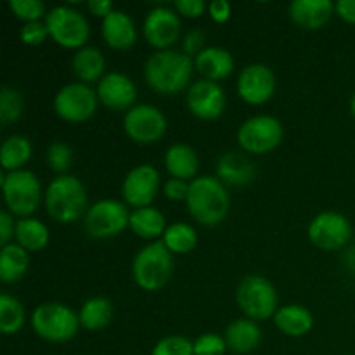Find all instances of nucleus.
Segmentation results:
<instances>
[{
	"label": "nucleus",
	"mask_w": 355,
	"mask_h": 355,
	"mask_svg": "<svg viewBox=\"0 0 355 355\" xmlns=\"http://www.w3.org/2000/svg\"><path fill=\"white\" fill-rule=\"evenodd\" d=\"M194 59L180 51H156L144 64V80L149 89L165 96H175L189 89Z\"/></svg>",
	"instance_id": "f257e3e1"
},
{
	"label": "nucleus",
	"mask_w": 355,
	"mask_h": 355,
	"mask_svg": "<svg viewBox=\"0 0 355 355\" xmlns=\"http://www.w3.org/2000/svg\"><path fill=\"white\" fill-rule=\"evenodd\" d=\"M186 207L198 224L215 227L225 220L231 208L227 186H224L217 175L196 177L189 184Z\"/></svg>",
	"instance_id": "f03ea898"
},
{
	"label": "nucleus",
	"mask_w": 355,
	"mask_h": 355,
	"mask_svg": "<svg viewBox=\"0 0 355 355\" xmlns=\"http://www.w3.org/2000/svg\"><path fill=\"white\" fill-rule=\"evenodd\" d=\"M49 217L59 224H73L85 217L89 210L87 189L78 177L66 173L51 180L44 193Z\"/></svg>",
	"instance_id": "7ed1b4c3"
},
{
	"label": "nucleus",
	"mask_w": 355,
	"mask_h": 355,
	"mask_svg": "<svg viewBox=\"0 0 355 355\" xmlns=\"http://www.w3.org/2000/svg\"><path fill=\"white\" fill-rule=\"evenodd\" d=\"M173 274V257L163 241L148 243L132 260L134 283L144 291H159Z\"/></svg>",
	"instance_id": "20e7f679"
},
{
	"label": "nucleus",
	"mask_w": 355,
	"mask_h": 355,
	"mask_svg": "<svg viewBox=\"0 0 355 355\" xmlns=\"http://www.w3.org/2000/svg\"><path fill=\"white\" fill-rule=\"evenodd\" d=\"M0 186H2L6 210L10 211L14 217H31L40 207L42 184L31 170L2 172Z\"/></svg>",
	"instance_id": "39448f33"
},
{
	"label": "nucleus",
	"mask_w": 355,
	"mask_h": 355,
	"mask_svg": "<svg viewBox=\"0 0 355 355\" xmlns=\"http://www.w3.org/2000/svg\"><path fill=\"white\" fill-rule=\"evenodd\" d=\"M31 328L42 340L64 343L76 336L80 326L78 314L59 302H45L31 312Z\"/></svg>",
	"instance_id": "423d86ee"
},
{
	"label": "nucleus",
	"mask_w": 355,
	"mask_h": 355,
	"mask_svg": "<svg viewBox=\"0 0 355 355\" xmlns=\"http://www.w3.org/2000/svg\"><path fill=\"white\" fill-rule=\"evenodd\" d=\"M277 291L267 277L252 274L243 277L236 288V304L245 318L252 321H267L277 312Z\"/></svg>",
	"instance_id": "0eeeda50"
},
{
	"label": "nucleus",
	"mask_w": 355,
	"mask_h": 355,
	"mask_svg": "<svg viewBox=\"0 0 355 355\" xmlns=\"http://www.w3.org/2000/svg\"><path fill=\"white\" fill-rule=\"evenodd\" d=\"M284 137L283 123L270 114H255L239 125L238 146L246 155H269L279 148Z\"/></svg>",
	"instance_id": "6e6552de"
},
{
	"label": "nucleus",
	"mask_w": 355,
	"mask_h": 355,
	"mask_svg": "<svg viewBox=\"0 0 355 355\" xmlns=\"http://www.w3.org/2000/svg\"><path fill=\"white\" fill-rule=\"evenodd\" d=\"M45 26L49 30V37L62 49L78 51L89 42V21L80 10L69 6L52 7L45 16Z\"/></svg>",
	"instance_id": "1a4fd4ad"
},
{
	"label": "nucleus",
	"mask_w": 355,
	"mask_h": 355,
	"mask_svg": "<svg viewBox=\"0 0 355 355\" xmlns=\"http://www.w3.org/2000/svg\"><path fill=\"white\" fill-rule=\"evenodd\" d=\"M130 211L123 201L99 200L83 217V229L94 239H111L128 229Z\"/></svg>",
	"instance_id": "9d476101"
},
{
	"label": "nucleus",
	"mask_w": 355,
	"mask_h": 355,
	"mask_svg": "<svg viewBox=\"0 0 355 355\" xmlns=\"http://www.w3.org/2000/svg\"><path fill=\"white\" fill-rule=\"evenodd\" d=\"M352 224L340 211H321L311 220L307 236L315 248L322 252H338L350 243Z\"/></svg>",
	"instance_id": "9b49d317"
},
{
	"label": "nucleus",
	"mask_w": 355,
	"mask_h": 355,
	"mask_svg": "<svg viewBox=\"0 0 355 355\" xmlns=\"http://www.w3.org/2000/svg\"><path fill=\"white\" fill-rule=\"evenodd\" d=\"M99 99L96 89L82 82L61 87L54 97V111L61 120L82 123L96 114Z\"/></svg>",
	"instance_id": "f8f14e48"
},
{
	"label": "nucleus",
	"mask_w": 355,
	"mask_h": 355,
	"mask_svg": "<svg viewBox=\"0 0 355 355\" xmlns=\"http://www.w3.org/2000/svg\"><path fill=\"white\" fill-rule=\"evenodd\" d=\"M168 121L153 104H135L123 116V130L137 144H155L166 134Z\"/></svg>",
	"instance_id": "ddd939ff"
},
{
	"label": "nucleus",
	"mask_w": 355,
	"mask_h": 355,
	"mask_svg": "<svg viewBox=\"0 0 355 355\" xmlns=\"http://www.w3.org/2000/svg\"><path fill=\"white\" fill-rule=\"evenodd\" d=\"M182 33V21L175 9L166 6L153 7L142 23L146 42L156 51H168L179 42Z\"/></svg>",
	"instance_id": "4468645a"
},
{
	"label": "nucleus",
	"mask_w": 355,
	"mask_h": 355,
	"mask_svg": "<svg viewBox=\"0 0 355 355\" xmlns=\"http://www.w3.org/2000/svg\"><path fill=\"white\" fill-rule=\"evenodd\" d=\"M162 187L159 172L149 163H141L127 172L121 182V196L127 207L144 208L153 207V201L158 196Z\"/></svg>",
	"instance_id": "2eb2a0df"
},
{
	"label": "nucleus",
	"mask_w": 355,
	"mask_h": 355,
	"mask_svg": "<svg viewBox=\"0 0 355 355\" xmlns=\"http://www.w3.org/2000/svg\"><path fill=\"white\" fill-rule=\"evenodd\" d=\"M277 89V80L272 69L262 62H253L239 71L236 90L241 101L250 106H262L269 103Z\"/></svg>",
	"instance_id": "dca6fc26"
},
{
	"label": "nucleus",
	"mask_w": 355,
	"mask_h": 355,
	"mask_svg": "<svg viewBox=\"0 0 355 355\" xmlns=\"http://www.w3.org/2000/svg\"><path fill=\"white\" fill-rule=\"evenodd\" d=\"M224 89L220 83L210 82V80H196L189 85L186 92V106L193 116L200 120H217L225 111Z\"/></svg>",
	"instance_id": "f3484780"
},
{
	"label": "nucleus",
	"mask_w": 355,
	"mask_h": 355,
	"mask_svg": "<svg viewBox=\"0 0 355 355\" xmlns=\"http://www.w3.org/2000/svg\"><path fill=\"white\" fill-rule=\"evenodd\" d=\"M97 99L111 111H125L135 106L137 87L134 80L120 71H110L99 80L96 87Z\"/></svg>",
	"instance_id": "a211bd4d"
},
{
	"label": "nucleus",
	"mask_w": 355,
	"mask_h": 355,
	"mask_svg": "<svg viewBox=\"0 0 355 355\" xmlns=\"http://www.w3.org/2000/svg\"><path fill=\"white\" fill-rule=\"evenodd\" d=\"M335 14L331 0H293L288 6V16L302 30L315 31L329 23Z\"/></svg>",
	"instance_id": "6ab92c4d"
},
{
	"label": "nucleus",
	"mask_w": 355,
	"mask_h": 355,
	"mask_svg": "<svg viewBox=\"0 0 355 355\" xmlns=\"http://www.w3.org/2000/svg\"><path fill=\"white\" fill-rule=\"evenodd\" d=\"M101 35L111 49L127 51V49L134 47L135 42H137V26H135L130 14L114 9L101 23Z\"/></svg>",
	"instance_id": "aec40b11"
},
{
	"label": "nucleus",
	"mask_w": 355,
	"mask_h": 355,
	"mask_svg": "<svg viewBox=\"0 0 355 355\" xmlns=\"http://www.w3.org/2000/svg\"><path fill=\"white\" fill-rule=\"evenodd\" d=\"M255 165L246 153L227 151L217 159V179L224 186L245 187L255 179Z\"/></svg>",
	"instance_id": "412c9836"
},
{
	"label": "nucleus",
	"mask_w": 355,
	"mask_h": 355,
	"mask_svg": "<svg viewBox=\"0 0 355 355\" xmlns=\"http://www.w3.org/2000/svg\"><path fill=\"white\" fill-rule=\"evenodd\" d=\"M194 68L205 80L210 82H222L234 71V58L227 49L210 45L203 52L194 58Z\"/></svg>",
	"instance_id": "4be33fe9"
},
{
	"label": "nucleus",
	"mask_w": 355,
	"mask_h": 355,
	"mask_svg": "<svg viewBox=\"0 0 355 355\" xmlns=\"http://www.w3.org/2000/svg\"><path fill=\"white\" fill-rule=\"evenodd\" d=\"M163 163H165V168L170 177L187 180V182L196 179L198 170H200V158H198L196 149L191 148L189 144H182V142L172 144L166 149Z\"/></svg>",
	"instance_id": "5701e85b"
},
{
	"label": "nucleus",
	"mask_w": 355,
	"mask_h": 355,
	"mask_svg": "<svg viewBox=\"0 0 355 355\" xmlns=\"http://www.w3.org/2000/svg\"><path fill=\"white\" fill-rule=\"evenodd\" d=\"M227 349L234 354H250L262 343V329L248 318L234 319L224 331Z\"/></svg>",
	"instance_id": "b1692460"
},
{
	"label": "nucleus",
	"mask_w": 355,
	"mask_h": 355,
	"mask_svg": "<svg viewBox=\"0 0 355 355\" xmlns=\"http://www.w3.org/2000/svg\"><path fill=\"white\" fill-rule=\"evenodd\" d=\"M274 324L283 335L291 336V338H300L311 333L314 328V315L304 305L290 304L277 309L272 318Z\"/></svg>",
	"instance_id": "393cba45"
},
{
	"label": "nucleus",
	"mask_w": 355,
	"mask_h": 355,
	"mask_svg": "<svg viewBox=\"0 0 355 355\" xmlns=\"http://www.w3.org/2000/svg\"><path fill=\"white\" fill-rule=\"evenodd\" d=\"M166 227V218L158 208L155 207H144L135 208L130 211V220H128V229L146 241H159L163 238Z\"/></svg>",
	"instance_id": "a878e982"
},
{
	"label": "nucleus",
	"mask_w": 355,
	"mask_h": 355,
	"mask_svg": "<svg viewBox=\"0 0 355 355\" xmlns=\"http://www.w3.org/2000/svg\"><path fill=\"white\" fill-rule=\"evenodd\" d=\"M71 69L78 82L82 83H99V80L106 75V59L97 47L78 49L71 58Z\"/></svg>",
	"instance_id": "bb28decb"
},
{
	"label": "nucleus",
	"mask_w": 355,
	"mask_h": 355,
	"mask_svg": "<svg viewBox=\"0 0 355 355\" xmlns=\"http://www.w3.org/2000/svg\"><path fill=\"white\" fill-rule=\"evenodd\" d=\"M30 269V253L17 243L2 246L0 250V281L3 284L17 283Z\"/></svg>",
	"instance_id": "cd10ccee"
},
{
	"label": "nucleus",
	"mask_w": 355,
	"mask_h": 355,
	"mask_svg": "<svg viewBox=\"0 0 355 355\" xmlns=\"http://www.w3.org/2000/svg\"><path fill=\"white\" fill-rule=\"evenodd\" d=\"M14 239H16L14 243H17V245H19L21 248L26 250L28 253L42 252V250L49 245L51 232H49L47 225L42 220H38V218H17Z\"/></svg>",
	"instance_id": "c85d7f7f"
},
{
	"label": "nucleus",
	"mask_w": 355,
	"mask_h": 355,
	"mask_svg": "<svg viewBox=\"0 0 355 355\" xmlns=\"http://www.w3.org/2000/svg\"><path fill=\"white\" fill-rule=\"evenodd\" d=\"M33 146L24 135H10L0 146V163L2 172H17L24 170V165L31 159Z\"/></svg>",
	"instance_id": "c756f323"
},
{
	"label": "nucleus",
	"mask_w": 355,
	"mask_h": 355,
	"mask_svg": "<svg viewBox=\"0 0 355 355\" xmlns=\"http://www.w3.org/2000/svg\"><path fill=\"white\" fill-rule=\"evenodd\" d=\"M80 326L87 331H99L110 326L113 319V304L104 297H92L82 304L78 311Z\"/></svg>",
	"instance_id": "7c9ffc66"
},
{
	"label": "nucleus",
	"mask_w": 355,
	"mask_h": 355,
	"mask_svg": "<svg viewBox=\"0 0 355 355\" xmlns=\"http://www.w3.org/2000/svg\"><path fill=\"white\" fill-rule=\"evenodd\" d=\"M162 241L172 255H187L196 248L198 232L191 224L173 222V224H168Z\"/></svg>",
	"instance_id": "2f4dec72"
},
{
	"label": "nucleus",
	"mask_w": 355,
	"mask_h": 355,
	"mask_svg": "<svg viewBox=\"0 0 355 355\" xmlns=\"http://www.w3.org/2000/svg\"><path fill=\"white\" fill-rule=\"evenodd\" d=\"M26 322L23 304L12 295H0V331L2 335H16Z\"/></svg>",
	"instance_id": "473e14b6"
},
{
	"label": "nucleus",
	"mask_w": 355,
	"mask_h": 355,
	"mask_svg": "<svg viewBox=\"0 0 355 355\" xmlns=\"http://www.w3.org/2000/svg\"><path fill=\"white\" fill-rule=\"evenodd\" d=\"M24 110V101L21 92L12 87L0 89V121L2 125H12L21 118Z\"/></svg>",
	"instance_id": "72a5a7b5"
},
{
	"label": "nucleus",
	"mask_w": 355,
	"mask_h": 355,
	"mask_svg": "<svg viewBox=\"0 0 355 355\" xmlns=\"http://www.w3.org/2000/svg\"><path fill=\"white\" fill-rule=\"evenodd\" d=\"M9 9L19 21L26 23H37L45 21L47 16V7L40 0H9Z\"/></svg>",
	"instance_id": "f704fd0d"
},
{
	"label": "nucleus",
	"mask_w": 355,
	"mask_h": 355,
	"mask_svg": "<svg viewBox=\"0 0 355 355\" xmlns=\"http://www.w3.org/2000/svg\"><path fill=\"white\" fill-rule=\"evenodd\" d=\"M47 163L52 172L58 173V175H66L73 163L71 146L62 141L52 142L47 148Z\"/></svg>",
	"instance_id": "c9c22d12"
},
{
	"label": "nucleus",
	"mask_w": 355,
	"mask_h": 355,
	"mask_svg": "<svg viewBox=\"0 0 355 355\" xmlns=\"http://www.w3.org/2000/svg\"><path fill=\"white\" fill-rule=\"evenodd\" d=\"M151 355H194L193 342L186 336L168 335L153 347Z\"/></svg>",
	"instance_id": "e433bc0d"
},
{
	"label": "nucleus",
	"mask_w": 355,
	"mask_h": 355,
	"mask_svg": "<svg viewBox=\"0 0 355 355\" xmlns=\"http://www.w3.org/2000/svg\"><path fill=\"white\" fill-rule=\"evenodd\" d=\"M194 355H225L227 343L217 333H203L193 342Z\"/></svg>",
	"instance_id": "4c0bfd02"
},
{
	"label": "nucleus",
	"mask_w": 355,
	"mask_h": 355,
	"mask_svg": "<svg viewBox=\"0 0 355 355\" xmlns=\"http://www.w3.org/2000/svg\"><path fill=\"white\" fill-rule=\"evenodd\" d=\"M19 38L28 47H38L44 44L49 37V30L45 26V21H37V23H26L21 26Z\"/></svg>",
	"instance_id": "58836bf2"
},
{
	"label": "nucleus",
	"mask_w": 355,
	"mask_h": 355,
	"mask_svg": "<svg viewBox=\"0 0 355 355\" xmlns=\"http://www.w3.org/2000/svg\"><path fill=\"white\" fill-rule=\"evenodd\" d=\"M173 9L177 10L180 17L198 19V17H201L208 10V3H205L203 0H175Z\"/></svg>",
	"instance_id": "ea45409f"
},
{
	"label": "nucleus",
	"mask_w": 355,
	"mask_h": 355,
	"mask_svg": "<svg viewBox=\"0 0 355 355\" xmlns=\"http://www.w3.org/2000/svg\"><path fill=\"white\" fill-rule=\"evenodd\" d=\"M189 184L191 182H187V180L170 177V179L162 186L163 196L170 201H186L187 194H189Z\"/></svg>",
	"instance_id": "a19ab883"
},
{
	"label": "nucleus",
	"mask_w": 355,
	"mask_h": 355,
	"mask_svg": "<svg viewBox=\"0 0 355 355\" xmlns=\"http://www.w3.org/2000/svg\"><path fill=\"white\" fill-rule=\"evenodd\" d=\"M205 42H207V37H205L203 31L194 28V30H191L182 38V52L186 55H189L191 59H194L200 52H203L207 49L205 47Z\"/></svg>",
	"instance_id": "79ce46f5"
},
{
	"label": "nucleus",
	"mask_w": 355,
	"mask_h": 355,
	"mask_svg": "<svg viewBox=\"0 0 355 355\" xmlns=\"http://www.w3.org/2000/svg\"><path fill=\"white\" fill-rule=\"evenodd\" d=\"M232 7L227 0H211L208 3V16L211 17V21L218 24H224L231 19Z\"/></svg>",
	"instance_id": "37998d69"
},
{
	"label": "nucleus",
	"mask_w": 355,
	"mask_h": 355,
	"mask_svg": "<svg viewBox=\"0 0 355 355\" xmlns=\"http://www.w3.org/2000/svg\"><path fill=\"white\" fill-rule=\"evenodd\" d=\"M14 231H16V220L10 211H0V246H7L14 243Z\"/></svg>",
	"instance_id": "c03bdc74"
},
{
	"label": "nucleus",
	"mask_w": 355,
	"mask_h": 355,
	"mask_svg": "<svg viewBox=\"0 0 355 355\" xmlns=\"http://www.w3.org/2000/svg\"><path fill=\"white\" fill-rule=\"evenodd\" d=\"M335 14L345 23L355 24V0H338V2H335Z\"/></svg>",
	"instance_id": "a18cd8bd"
},
{
	"label": "nucleus",
	"mask_w": 355,
	"mask_h": 355,
	"mask_svg": "<svg viewBox=\"0 0 355 355\" xmlns=\"http://www.w3.org/2000/svg\"><path fill=\"white\" fill-rule=\"evenodd\" d=\"M87 9H89L90 14H94L96 17L104 19L107 14L113 12L114 7L113 2H110V0H89V2H87Z\"/></svg>",
	"instance_id": "49530a36"
},
{
	"label": "nucleus",
	"mask_w": 355,
	"mask_h": 355,
	"mask_svg": "<svg viewBox=\"0 0 355 355\" xmlns=\"http://www.w3.org/2000/svg\"><path fill=\"white\" fill-rule=\"evenodd\" d=\"M350 113H352V116L355 120V92L352 94V97H350Z\"/></svg>",
	"instance_id": "de8ad7c7"
},
{
	"label": "nucleus",
	"mask_w": 355,
	"mask_h": 355,
	"mask_svg": "<svg viewBox=\"0 0 355 355\" xmlns=\"http://www.w3.org/2000/svg\"><path fill=\"white\" fill-rule=\"evenodd\" d=\"M354 355H355V354H354Z\"/></svg>",
	"instance_id": "09e8293b"
}]
</instances>
